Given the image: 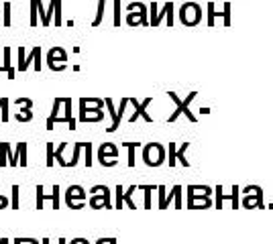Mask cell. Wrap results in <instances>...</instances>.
<instances>
[{
  "label": "cell",
  "instance_id": "obj_1",
  "mask_svg": "<svg viewBox=\"0 0 273 244\" xmlns=\"http://www.w3.org/2000/svg\"><path fill=\"white\" fill-rule=\"evenodd\" d=\"M47 66H49V70L51 72H55V74H59V72H64L66 70V66H68V51L64 49V47H51L49 51H47Z\"/></svg>",
  "mask_w": 273,
  "mask_h": 244
},
{
  "label": "cell",
  "instance_id": "obj_2",
  "mask_svg": "<svg viewBox=\"0 0 273 244\" xmlns=\"http://www.w3.org/2000/svg\"><path fill=\"white\" fill-rule=\"evenodd\" d=\"M90 208L92 210H100V208H112L110 204V190L104 186H94L90 190Z\"/></svg>",
  "mask_w": 273,
  "mask_h": 244
},
{
  "label": "cell",
  "instance_id": "obj_3",
  "mask_svg": "<svg viewBox=\"0 0 273 244\" xmlns=\"http://www.w3.org/2000/svg\"><path fill=\"white\" fill-rule=\"evenodd\" d=\"M86 190L82 188V186H70L68 188V192H66V206L70 208V210H82L86 204H84V200H86Z\"/></svg>",
  "mask_w": 273,
  "mask_h": 244
},
{
  "label": "cell",
  "instance_id": "obj_4",
  "mask_svg": "<svg viewBox=\"0 0 273 244\" xmlns=\"http://www.w3.org/2000/svg\"><path fill=\"white\" fill-rule=\"evenodd\" d=\"M116 155H118L116 144H112V142L100 144V148H98V161H100L102 167H114L116 165Z\"/></svg>",
  "mask_w": 273,
  "mask_h": 244
},
{
  "label": "cell",
  "instance_id": "obj_5",
  "mask_svg": "<svg viewBox=\"0 0 273 244\" xmlns=\"http://www.w3.org/2000/svg\"><path fill=\"white\" fill-rule=\"evenodd\" d=\"M104 118V114L100 112V108L86 104L84 98H80V122H100Z\"/></svg>",
  "mask_w": 273,
  "mask_h": 244
},
{
  "label": "cell",
  "instance_id": "obj_6",
  "mask_svg": "<svg viewBox=\"0 0 273 244\" xmlns=\"http://www.w3.org/2000/svg\"><path fill=\"white\" fill-rule=\"evenodd\" d=\"M45 200H51L53 202V210H57L59 206V186H53V190H51V194H45V188L43 186H37V210H41L43 208V204H45Z\"/></svg>",
  "mask_w": 273,
  "mask_h": 244
},
{
  "label": "cell",
  "instance_id": "obj_7",
  "mask_svg": "<svg viewBox=\"0 0 273 244\" xmlns=\"http://www.w3.org/2000/svg\"><path fill=\"white\" fill-rule=\"evenodd\" d=\"M37 57H41V47H33L29 55H25V47H19V72H27L29 66L37 61Z\"/></svg>",
  "mask_w": 273,
  "mask_h": 244
},
{
  "label": "cell",
  "instance_id": "obj_8",
  "mask_svg": "<svg viewBox=\"0 0 273 244\" xmlns=\"http://www.w3.org/2000/svg\"><path fill=\"white\" fill-rule=\"evenodd\" d=\"M163 161V146L161 144H147L145 146V163L159 165Z\"/></svg>",
  "mask_w": 273,
  "mask_h": 244
},
{
  "label": "cell",
  "instance_id": "obj_9",
  "mask_svg": "<svg viewBox=\"0 0 273 244\" xmlns=\"http://www.w3.org/2000/svg\"><path fill=\"white\" fill-rule=\"evenodd\" d=\"M129 10H137V14H129L127 16V22L129 24H145L147 20H145V6L141 4V2H131L129 4Z\"/></svg>",
  "mask_w": 273,
  "mask_h": 244
},
{
  "label": "cell",
  "instance_id": "obj_10",
  "mask_svg": "<svg viewBox=\"0 0 273 244\" xmlns=\"http://www.w3.org/2000/svg\"><path fill=\"white\" fill-rule=\"evenodd\" d=\"M64 100L66 98H55L53 100V108H51V114H49V118H47V130H53V126H55V122H57V114H59V110H62V106H64Z\"/></svg>",
  "mask_w": 273,
  "mask_h": 244
},
{
  "label": "cell",
  "instance_id": "obj_11",
  "mask_svg": "<svg viewBox=\"0 0 273 244\" xmlns=\"http://www.w3.org/2000/svg\"><path fill=\"white\" fill-rule=\"evenodd\" d=\"M106 106H108V112H110V116H112V124L108 126V132H114V130L118 128V124H120V118H118V112L114 110V106H112V100H110V98H106Z\"/></svg>",
  "mask_w": 273,
  "mask_h": 244
},
{
  "label": "cell",
  "instance_id": "obj_12",
  "mask_svg": "<svg viewBox=\"0 0 273 244\" xmlns=\"http://www.w3.org/2000/svg\"><path fill=\"white\" fill-rule=\"evenodd\" d=\"M3 59H5V72L9 74V80H15V68L11 66V47H5L3 49Z\"/></svg>",
  "mask_w": 273,
  "mask_h": 244
},
{
  "label": "cell",
  "instance_id": "obj_13",
  "mask_svg": "<svg viewBox=\"0 0 273 244\" xmlns=\"http://www.w3.org/2000/svg\"><path fill=\"white\" fill-rule=\"evenodd\" d=\"M7 155H9V161H11V157H13L11 144L9 142H0V167H7Z\"/></svg>",
  "mask_w": 273,
  "mask_h": 244
},
{
  "label": "cell",
  "instance_id": "obj_14",
  "mask_svg": "<svg viewBox=\"0 0 273 244\" xmlns=\"http://www.w3.org/2000/svg\"><path fill=\"white\" fill-rule=\"evenodd\" d=\"M15 155L19 157V165L27 167V142H19V144H17Z\"/></svg>",
  "mask_w": 273,
  "mask_h": 244
},
{
  "label": "cell",
  "instance_id": "obj_15",
  "mask_svg": "<svg viewBox=\"0 0 273 244\" xmlns=\"http://www.w3.org/2000/svg\"><path fill=\"white\" fill-rule=\"evenodd\" d=\"M53 14H55V0H49V8L45 10V16L41 18V24H43V26H49Z\"/></svg>",
  "mask_w": 273,
  "mask_h": 244
},
{
  "label": "cell",
  "instance_id": "obj_16",
  "mask_svg": "<svg viewBox=\"0 0 273 244\" xmlns=\"http://www.w3.org/2000/svg\"><path fill=\"white\" fill-rule=\"evenodd\" d=\"M84 146H86V142H76V144H74V157H72V161L68 163V167H76V165H78L80 152L84 150Z\"/></svg>",
  "mask_w": 273,
  "mask_h": 244
},
{
  "label": "cell",
  "instance_id": "obj_17",
  "mask_svg": "<svg viewBox=\"0 0 273 244\" xmlns=\"http://www.w3.org/2000/svg\"><path fill=\"white\" fill-rule=\"evenodd\" d=\"M108 2V0H98V12H96V18L92 22V26H98L102 24V18H104V4Z\"/></svg>",
  "mask_w": 273,
  "mask_h": 244
},
{
  "label": "cell",
  "instance_id": "obj_18",
  "mask_svg": "<svg viewBox=\"0 0 273 244\" xmlns=\"http://www.w3.org/2000/svg\"><path fill=\"white\" fill-rule=\"evenodd\" d=\"M29 2H31V26H37V14H39L41 0H29Z\"/></svg>",
  "mask_w": 273,
  "mask_h": 244
},
{
  "label": "cell",
  "instance_id": "obj_19",
  "mask_svg": "<svg viewBox=\"0 0 273 244\" xmlns=\"http://www.w3.org/2000/svg\"><path fill=\"white\" fill-rule=\"evenodd\" d=\"M66 146H68V142H62V144L57 146V150H55V159L59 161V165H62V167H68V161L64 159V148Z\"/></svg>",
  "mask_w": 273,
  "mask_h": 244
},
{
  "label": "cell",
  "instance_id": "obj_20",
  "mask_svg": "<svg viewBox=\"0 0 273 244\" xmlns=\"http://www.w3.org/2000/svg\"><path fill=\"white\" fill-rule=\"evenodd\" d=\"M15 118H17V122H29L33 118V112H31V108H23Z\"/></svg>",
  "mask_w": 273,
  "mask_h": 244
},
{
  "label": "cell",
  "instance_id": "obj_21",
  "mask_svg": "<svg viewBox=\"0 0 273 244\" xmlns=\"http://www.w3.org/2000/svg\"><path fill=\"white\" fill-rule=\"evenodd\" d=\"M19 192H21V188H19V186H13V196H11V208H13V210H19V206H21Z\"/></svg>",
  "mask_w": 273,
  "mask_h": 244
},
{
  "label": "cell",
  "instance_id": "obj_22",
  "mask_svg": "<svg viewBox=\"0 0 273 244\" xmlns=\"http://www.w3.org/2000/svg\"><path fill=\"white\" fill-rule=\"evenodd\" d=\"M0 114H3V122H9V98H0Z\"/></svg>",
  "mask_w": 273,
  "mask_h": 244
},
{
  "label": "cell",
  "instance_id": "obj_23",
  "mask_svg": "<svg viewBox=\"0 0 273 244\" xmlns=\"http://www.w3.org/2000/svg\"><path fill=\"white\" fill-rule=\"evenodd\" d=\"M3 8H5V12H3V24L11 26V2H9V0L3 4Z\"/></svg>",
  "mask_w": 273,
  "mask_h": 244
},
{
  "label": "cell",
  "instance_id": "obj_24",
  "mask_svg": "<svg viewBox=\"0 0 273 244\" xmlns=\"http://www.w3.org/2000/svg\"><path fill=\"white\" fill-rule=\"evenodd\" d=\"M53 161H55V150H53V142H47V161H45V165H47V167H53Z\"/></svg>",
  "mask_w": 273,
  "mask_h": 244
},
{
  "label": "cell",
  "instance_id": "obj_25",
  "mask_svg": "<svg viewBox=\"0 0 273 244\" xmlns=\"http://www.w3.org/2000/svg\"><path fill=\"white\" fill-rule=\"evenodd\" d=\"M125 146L129 148V165L133 167V165H135V148H137L139 144H137V142H125Z\"/></svg>",
  "mask_w": 273,
  "mask_h": 244
},
{
  "label": "cell",
  "instance_id": "obj_26",
  "mask_svg": "<svg viewBox=\"0 0 273 244\" xmlns=\"http://www.w3.org/2000/svg\"><path fill=\"white\" fill-rule=\"evenodd\" d=\"M108 2L114 4V24L120 26V0H108Z\"/></svg>",
  "mask_w": 273,
  "mask_h": 244
},
{
  "label": "cell",
  "instance_id": "obj_27",
  "mask_svg": "<svg viewBox=\"0 0 273 244\" xmlns=\"http://www.w3.org/2000/svg\"><path fill=\"white\" fill-rule=\"evenodd\" d=\"M55 26H62V0H55Z\"/></svg>",
  "mask_w": 273,
  "mask_h": 244
},
{
  "label": "cell",
  "instance_id": "obj_28",
  "mask_svg": "<svg viewBox=\"0 0 273 244\" xmlns=\"http://www.w3.org/2000/svg\"><path fill=\"white\" fill-rule=\"evenodd\" d=\"M86 167H92V142H86Z\"/></svg>",
  "mask_w": 273,
  "mask_h": 244
},
{
  "label": "cell",
  "instance_id": "obj_29",
  "mask_svg": "<svg viewBox=\"0 0 273 244\" xmlns=\"http://www.w3.org/2000/svg\"><path fill=\"white\" fill-rule=\"evenodd\" d=\"M15 104L21 106V108H31V106H33V100H31V98H17Z\"/></svg>",
  "mask_w": 273,
  "mask_h": 244
},
{
  "label": "cell",
  "instance_id": "obj_30",
  "mask_svg": "<svg viewBox=\"0 0 273 244\" xmlns=\"http://www.w3.org/2000/svg\"><path fill=\"white\" fill-rule=\"evenodd\" d=\"M15 244H41L37 238H27V236H23V238H15Z\"/></svg>",
  "mask_w": 273,
  "mask_h": 244
},
{
  "label": "cell",
  "instance_id": "obj_31",
  "mask_svg": "<svg viewBox=\"0 0 273 244\" xmlns=\"http://www.w3.org/2000/svg\"><path fill=\"white\" fill-rule=\"evenodd\" d=\"M135 190H137V188L133 186V188H129V190L125 192V196H123V202H127L131 208H135V204H133V200H131V196H133V192H135Z\"/></svg>",
  "mask_w": 273,
  "mask_h": 244
},
{
  "label": "cell",
  "instance_id": "obj_32",
  "mask_svg": "<svg viewBox=\"0 0 273 244\" xmlns=\"http://www.w3.org/2000/svg\"><path fill=\"white\" fill-rule=\"evenodd\" d=\"M123 196H125V192H123V188H116V208L120 210V208H123Z\"/></svg>",
  "mask_w": 273,
  "mask_h": 244
},
{
  "label": "cell",
  "instance_id": "obj_33",
  "mask_svg": "<svg viewBox=\"0 0 273 244\" xmlns=\"http://www.w3.org/2000/svg\"><path fill=\"white\" fill-rule=\"evenodd\" d=\"M41 244H51V240L45 236V238H41ZM57 244H68V240H66V238H59V240H57Z\"/></svg>",
  "mask_w": 273,
  "mask_h": 244
},
{
  "label": "cell",
  "instance_id": "obj_34",
  "mask_svg": "<svg viewBox=\"0 0 273 244\" xmlns=\"http://www.w3.org/2000/svg\"><path fill=\"white\" fill-rule=\"evenodd\" d=\"M96 244H116V238H100L96 240Z\"/></svg>",
  "mask_w": 273,
  "mask_h": 244
},
{
  "label": "cell",
  "instance_id": "obj_35",
  "mask_svg": "<svg viewBox=\"0 0 273 244\" xmlns=\"http://www.w3.org/2000/svg\"><path fill=\"white\" fill-rule=\"evenodd\" d=\"M7 206H11V202H9V198H7V196H0V210H5Z\"/></svg>",
  "mask_w": 273,
  "mask_h": 244
},
{
  "label": "cell",
  "instance_id": "obj_36",
  "mask_svg": "<svg viewBox=\"0 0 273 244\" xmlns=\"http://www.w3.org/2000/svg\"><path fill=\"white\" fill-rule=\"evenodd\" d=\"M68 244H90V242H88V238H74Z\"/></svg>",
  "mask_w": 273,
  "mask_h": 244
},
{
  "label": "cell",
  "instance_id": "obj_37",
  "mask_svg": "<svg viewBox=\"0 0 273 244\" xmlns=\"http://www.w3.org/2000/svg\"><path fill=\"white\" fill-rule=\"evenodd\" d=\"M0 244H9V238H0Z\"/></svg>",
  "mask_w": 273,
  "mask_h": 244
},
{
  "label": "cell",
  "instance_id": "obj_38",
  "mask_svg": "<svg viewBox=\"0 0 273 244\" xmlns=\"http://www.w3.org/2000/svg\"><path fill=\"white\" fill-rule=\"evenodd\" d=\"M0 70H5V68H0Z\"/></svg>",
  "mask_w": 273,
  "mask_h": 244
},
{
  "label": "cell",
  "instance_id": "obj_39",
  "mask_svg": "<svg viewBox=\"0 0 273 244\" xmlns=\"http://www.w3.org/2000/svg\"><path fill=\"white\" fill-rule=\"evenodd\" d=\"M0 20H3V18H0Z\"/></svg>",
  "mask_w": 273,
  "mask_h": 244
}]
</instances>
